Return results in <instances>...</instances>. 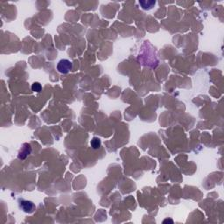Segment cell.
I'll return each instance as SVG.
<instances>
[{
    "instance_id": "1",
    "label": "cell",
    "mask_w": 224,
    "mask_h": 224,
    "mask_svg": "<svg viewBox=\"0 0 224 224\" xmlns=\"http://www.w3.org/2000/svg\"><path fill=\"white\" fill-rule=\"evenodd\" d=\"M71 68H72V62L69 61L68 60L63 59V60H60L58 62L57 69L61 74H67L71 70Z\"/></svg>"
},
{
    "instance_id": "2",
    "label": "cell",
    "mask_w": 224,
    "mask_h": 224,
    "mask_svg": "<svg viewBox=\"0 0 224 224\" xmlns=\"http://www.w3.org/2000/svg\"><path fill=\"white\" fill-rule=\"evenodd\" d=\"M20 207L26 213H32L33 210L35 209V205L33 204V202H32L30 201H20Z\"/></svg>"
},
{
    "instance_id": "3",
    "label": "cell",
    "mask_w": 224,
    "mask_h": 224,
    "mask_svg": "<svg viewBox=\"0 0 224 224\" xmlns=\"http://www.w3.org/2000/svg\"><path fill=\"white\" fill-rule=\"evenodd\" d=\"M31 151H32L31 146L28 145V144H25V145H24V147H23L22 150L20 151V154H19V158H21V159L26 158L31 153Z\"/></svg>"
},
{
    "instance_id": "4",
    "label": "cell",
    "mask_w": 224,
    "mask_h": 224,
    "mask_svg": "<svg viewBox=\"0 0 224 224\" xmlns=\"http://www.w3.org/2000/svg\"><path fill=\"white\" fill-rule=\"evenodd\" d=\"M101 140L98 138V137H94L92 140H91V142H90V145H91V147L93 148V149H98L100 146H101Z\"/></svg>"
},
{
    "instance_id": "5",
    "label": "cell",
    "mask_w": 224,
    "mask_h": 224,
    "mask_svg": "<svg viewBox=\"0 0 224 224\" xmlns=\"http://www.w3.org/2000/svg\"><path fill=\"white\" fill-rule=\"evenodd\" d=\"M41 89H42V87H41V85H40L39 82H34L32 85V90L34 91V92H38L39 93V92L41 91Z\"/></svg>"
},
{
    "instance_id": "6",
    "label": "cell",
    "mask_w": 224,
    "mask_h": 224,
    "mask_svg": "<svg viewBox=\"0 0 224 224\" xmlns=\"http://www.w3.org/2000/svg\"><path fill=\"white\" fill-rule=\"evenodd\" d=\"M164 223H166V222H170V223H173V220H171V219H166L164 222H163Z\"/></svg>"
}]
</instances>
